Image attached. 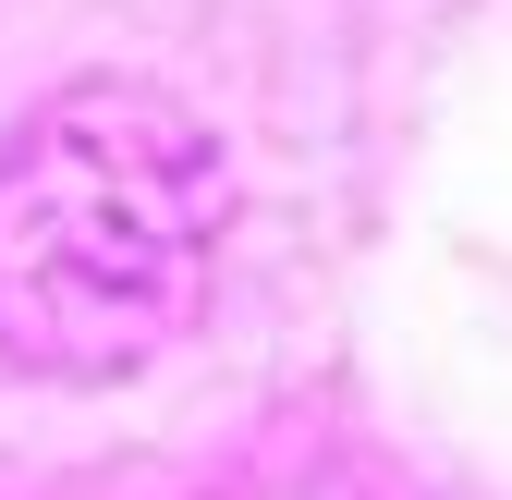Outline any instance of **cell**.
Masks as SVG:
<instances>
[{
	"label": "cell",
	"mask_w": 512,
	"mask_h": 500,
	"mask_svg": "<svg viewBox=\"0 0 512 500\" xmlns=\"http://www.w3.org/2000/svg\"><path fill=\"white\" fill-rule=\"evenodd\" d=\"M220 147L147 86H74L0 135V366L122 379L196 330L220 269Z\"/></svg>",
	"instance_id": "obj_1"
}]
</instances>
